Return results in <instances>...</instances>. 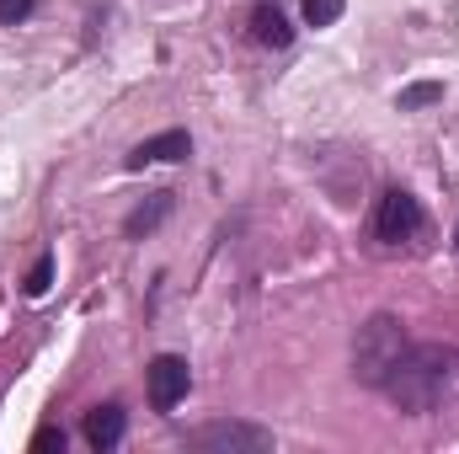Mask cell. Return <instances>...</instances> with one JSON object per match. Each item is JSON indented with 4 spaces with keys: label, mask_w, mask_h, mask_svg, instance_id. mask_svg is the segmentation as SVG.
<instances>
[{
    "label": "cell",
    "mask_w": 459,
    "mask_h": 454,
    "mask_svg": "<svg viewBox=\"0 0 459 454\" xmlns=\"http://www.w3.org/2000/svg\"><path fill=\"white\" fill-rule=\"evenodd\" d=\"M81 433H86V444L97 454H108L123 444V433H128V412L117 406V401H108V406H91L86 412V423H81Z\"/></svg>",
    "instance_id": "cell-7"
},
{
    "label": "cell",
    "mask_w": 459,
    "mask_h": 454,
    "mask_svg": "<svg viewBox=\"0 0 459 454\" xmlns=\"http://www.w3.org/2000/svg\"><path fill=\"white\" fill-rule=\"evenodd\" d=\"M428 230V214H422V198L411 188H385L379 209H374V240L385 246H406Z\"/></svg>",
    "instance_id": "cell-4"
},
{
    "label": "cell",
    "mask_w": 459,
    "mask_h": 454,
    "mask_svg": "<svg viewBox=\"0 0 459 454\" xmlns=\"http://www.w3.org/2000/svg\"><path fill=\"white\" fill-rule=\"evenodd\" d=\"M144 390H150V406H155V412H177V406L187 401V390H193V369H187V358H177V353L150 358V369H144Z\"/></svg>",
    "instance_id": "cell-5"
},
{
    "label": "cell",
    "mask_w": 459,
    "mask_h": 454,
    "mask_svg": "<svg viewBox=\"0 0 459 454\" xmlns=\"http://www.w3.org/2000/svg\"><path fill=\"white\" fill-rule=\"evenodd\" d=\"M32 5H38V0H0V22H5V27H16V22H27V16H32Z\"/></svg>",
    "instance_id": "cell-14"
},
{
    "label": "cell",
    "mask_w": 459,
    "mask_h": 454,
    "mask_svg": "<svg viewBox=\"0 0 459 454\" xmlns=\"http://www.w3.org/2000/svg\"><path fill=\"white\" fill-rule=\"evenodd\" d=\"M54 289V251H38V262L27 267V278H22V294L27 300H43Z\"/></svg>",
    "instance_id": "cell-10"
},
{
    "label": "cell",
    "mask_w": 459,
    "mask_h": 454,
    "mask_svg": "<svg viewBox=\"0 0 459 454\" xmlns=\"http://www.w3.org/2000/svg\"><path fill=\"white\" fill-rule=\"evenodd\" d=\"M406 347H411V337H406L401 316H390V310L368 316V321L358 327V337H352V380L368 385V390H379V385L390 380V369L401 363Z\"/></svg>",
    "instance_id": "cell-2"
},
{
    "label": "cell",
    "mask_w": 459,
    "mask_h": 454,
    "mask_svg": "<svg viewBox=\"0 0 459 454\" xmlns=\"http://www.w3.org/2000/svg\"><path fill=\"white\" fill-rule=\"evenodd\" d=\"M177 209V193H150V204H139V209H128V220H123V230L139 240V235H150V230L160 225L166 214Z\"/></svg>",
    "instance_id": "cell-9"
},
{
    "label": "cell",
    "mask_w": 459,
    "mask_h": 454,
    "mask_svg": "<svg viewBox=\"0 0 459 454\" xmlns=\"http://www.w3.org/2000/svg\"><path fill=\"white\" fill-rule=\"evenodd\" d=\"M251 38L262 43V48H289L294 43V27H289V16L278 11V5H256V16H251Z\"/></svg>",
    "instance_id": "cell-8"
},
{
    "label": "cell",
    "mask_w": 459,
    "mask_h": 454,
    "mask_svg": "<svg viewBox=\"0 0 459 454\" xmlns=\"http://www.w3.org/2000/svg\"><path fill=\"white\" fill-rule=\"evenodd\" d=\"M433 102H444V86H438V81H417V86H406V92L395 97L401 113H422V108H433Z\"/></svg>",
    "instance_id": "cell-11"
},
{
    "label": "cell",
    "mask_w": 459,
    "mask_h": 454,
    "mask_svg": "<svg viewBox=\"0 0 459 454\" xmlns=\"http://www.w3.org/2000/svg\"><path fill=\"white\" fill-rule=\"evenodd\" d=\"M193 155V134L187 128H166V134H155V139H139L128 155H123V166L128 171H144V166H177V161H187Z\"/></svg>",
    "instance_id": "cell-6"
},
{
    "label": "cell",
    "mask_w": 459,
    "mask_h": 454,
    "mask_svg": "<svg viewBox=\"0 0 459 454\" xmlns=\"http://www.w3.org/2000/svg\"><path fill=\"white\" fill-rule=\"evenodd\" d=\"M455 374H459V347H444V342H411L379 390H385L401 412L422 417V412L438 406V396L455 385Z\"/></svg>",
    "instance_id": "cell-1"
},
{
    "label": "cell",
    "mask_w": 459,
    "mask_h": 454,
    "mask_svg": "<svg viewBox=\"0 0 459 454\" xmlns=\"http://www.w3.org/2000/svg\"><path fill=\"white\" fill-rule=\"evenodd\" d=\"M299 5H305V22L310 27H337L342 11H347V0H299Z\"/></svg>",
    "instance_id": "cell-12"
},
{
    "label": "cell",
    "mask_w": 459,
    "mask_h": 454,
    "mask_svg": "<svg viewBox=\"0 0 459 454\" xmlns=\"http://www.w3.org/2000/svg\"><path fill=\"white\" fill-rule=\"evenodd\" d=\"M187 450H204V454H267L273 450V428L246 423V417H220V423L193 428V433H187Z\"/></svg>",
    "instance_id": "cell-3"
},
{
    "label": "cell",
    "mask_w": 459,
    "mask_h": 454,
    "mask_svg": "<svg viewBox=\"0 0 459 454\" xmlns=\"http://www.w3.org/2000/svg\"><path fill=\"white\" fill-rule=\"evenodd\" d=\"M455 251H459V230H455Z\"/></svg>",
    "instance_id": "cell-15"
},
{
    "label": "cell",
    "mask_w": 459,
    "mask_h": 454,
    "mask_svg": "<svg viewBox=\"0 0 459 454\" xmlns=\"http://www.w3.org/2000/svg\"><path fill=\"white\" fill-rule=\"evenodd\" d=\"M32 450L38 454H65V428H54V423H48V428H38V433H32Z\"/></svg>",
    "instance_id": "cell-13"
}]
</instances>
